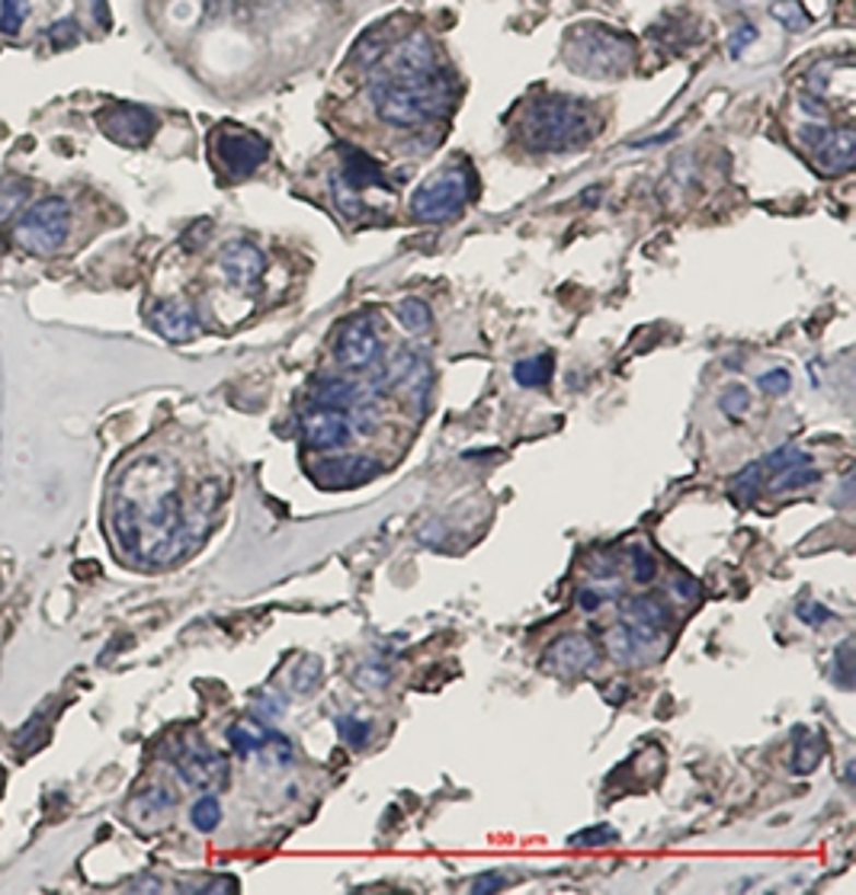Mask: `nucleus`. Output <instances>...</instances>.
<instances>
[{
  "label": "nucleus",
  "mask_w": 856,
  "mask_h": 895,
  "mask_svg": "<svg viewBox=\"0 0 856 895\" xmlns=\"http://www.w3.org/2000/svg\"><path fill=\"white\" fill-rule=\"evenodd\" d=\"M337 360L347 369H370L382 353L379 331L376 321L370 315H353L350 321H343L340 334H337Z\"/></svg>",
  "instance_id": "nucleus-11"
},
{
  "label": "nucleus",
  "mask_w": 856,
  "mask_h": 895,
  "mask_svg": "<svg viewBox=\"0 0 856 895\" xmlns=\"http://www.w3.org/2000/svg\"><path fill=\"white\" fill-rule=\"evenodd\" d=\"M192 825L199 828V832H212L219 822H222V805H219V799L215 796H202V799H196V805H192Z\"/></svg>",
  "instance_id": "nucleus-30"
},
{
  "label": "nucleus",
  "mask_w": 856,
  "mask_h": 895,
  "mask_svg": "<svg viewBox=\"0 0 856 895\" xmlns=\"http://www.w3.org/2000/svg\"><path fill=\"white\" fill-rule=\"evenodd\" d=\"M476 190V180L466 167H453V170H443L436 174L433 180H427L414 199H411V212L418 222H443V219H453L456 212H462V205L469 202Z\"/></svg>",
  "instance_id": "nucleus-6"
},
{
  "label": "nucleus",
  "mask_w": 856,
  "mask_h": 895,
  "mask_svg": "<svg viewBox=\"0 0 856 895\" xmlns=\"http://www.w3.org/2000/svg\"><path fill=\"white\" fill-rule=\"evenodd\" d=\"M754 39H758V30H754V26H738V30L731 33V39H728V55H731V58H738V55L748 49Z\"/></svg>",
  "instance_id": "nucleus-41"
},
{
  "label": "nucleus",
  "mask_w": 856,
  "mask_h": 895,
  "mask_svg": "<svg viewBox=\"0 0 856 895\" xmlns=\"http://www.w3.org/2000/svg\"><path fill=\"white\" fill-rule=\"evenodd\" d=\"M629 565H632V581H635V585H648V581H655V575H658V562H655L652 549L642 546V543H632V546H629Z\"/></svg>",
  "instance_id": "nucleus-26"
},
{
  "label": "nucleus",
  "mask_w": 856,
  "mask_h": 895,
  "mask_svg": "<svg viewBox=\"0 0 856 895\" xmlns=\"http://www.w3.org/2000/svg\"><path fill=\"white\" fill-rule=\"evenodd\" d=\"M298 431H302V440L312 449H337L350 440L347 414L337 411V408H325V404L308 408L298 417Z\"/></svg>",
  "instance_id": "nucleus-12"
},
{
  "label": "nucleus",
  "mask_w": 856,
  "mask_h": 895,
  "mask_svg": "<svg viewBox=\"0 0 856 895\" xmlns=\"http://www.w3.org/2000/svg\"><path fill=\"white\" fill-rule=\"evenodd\" d=\"M376 469L370 459H360V456H333L318 462V472H315V482H321L325 488H350V485H360L366 479H373Z\"/></svg>",
  "instance_id": "nucleus-20"
},
{
  "label": "nucleus",
  "mask_w": 856,
  "mask_h": 895,
  "mask_svg": "<svg viewBox=\"0 0 856 895\" xmlns=\"http://www.w3.org/2000/svg\"><path fill=\"white\" fill-rule=\"evenodd\" d=\"M356 681L363 684V687H385L388 681H391V671L385 668V664H363L360 671H356Z\"/></svg>",
  "instance_id": "nucleus-39"
},
{
  "label": "nucleus",
  "mask_w": 856,
  "mask_h": 895,
  "mask_svg": "<svg viewBox=\"0 0 856 895\" xmlns=\"http://www.w3.org/2000/svg\"><path fill=\"white\" fill-rule=\"evenodd\" d=\"M388 379L395 382V386H401L404 392L411 398H418V401H424L430 392V366L427 360H421L418 353H411V350H398L395 356H391V363H388Z\"/></svg>",
  "instance_id": "nucleus-19"
},
{
  "label": "nucleus",
  "mask_w": 856,
  "mask_h": 895,
  "mask_svg": "<svg viewBox=\"0 0 856 895\" xmlns=\"http://www.w3.org/2000/svg\"><path fill=\"white\" fill-rule=\"evenodd\" d=\"M635 46L607 26H581L568 36V64L594 78H619L629 71Z\"/></svg>",
  "instance_id": "nucleus-4"
},
{
  "label": "nucleus",
  "mask_w": 856,
  "mask_h": 895,
  "mask_svg": "<svg viewBox=\"0 0 856 895\" xmlns=\"http://www.w3.org/2000/svg\"><path fill=\"white\" fill-rule=\"evenodd\" d=\"M267 142L257 136V132H247V129H219L212 136V157L219 161V167L228 174V180H244L250 177L263 161H267Z\"/></svg>",
  "instance_id": "nucleus-7"
},
{
  "label": "nucleus",
  "mask_w": 856,
  "mask_h": 895,
  "mask_svg": "<svg viewBox=\"0 0 856 895\" xmlns=\"http://www.w3.org/2000/svg\"><path fill=\"white\" fill-rule=\"evenodd\" d=\"M590 109L581 99L549 94L536 99L524 116V142L532 151H568L584 145L594 132Z\"/></svg>",
  "instance_id": "nucleus-3"
},
{
  "label": "nucleus",
  "mask_w": 856,
  "mask_h": 895,
  "mask_svg": "<svg viewBox=\"0 0 856 895\" xmlns=\"http://www.w3.org/2000/svg\"><path fill=\"white\" fill-rule=\"evenodd\" d=\"M26 20V0H0V33H20Z\"/></svg>",
  "instance_id": "nucleus-33"
},
{
  "label": "nucleus",
  "mask_w": 856,
  "mask_h": 895,
  "mask_svg": "<svg viewBox=\"0 0 856 895\" xmlns=\"http://www.w3.org/2000/svg\"><path fill=\"white\" fill-rule=\"evenodd\" d=\"M802 145L814 154V164L821 174H844L856 161V132L851 126L844 129H821V126H806L802 129Z\"/></svg>",
  "instance_id": "nucleus-10"
},
{
  "label": "nucleus",
  "mask_w": 856,
  "mask_h": 895,
  "mask_svg": "<svg viewBox=\"0 0 856 895\" xmlns=\"http://www.w3.org/2000/svg\"><path fill=\"white\" fill-rule=\"evenodd\" d=\"M318 661L315 658H305L302 661V668H298V674H292V687L295 691H308L312 687V681H318Z\"/></svg>",
  "instance_id": "nucleus-42"
},
{
  "label": "nucleus",
  "mask_w": 856,
  "mask_h": 895,
  "mask_svg": "<svg viewBox=\"0 0 856 895\" xmlns=\"http://www.w3.org/2000/svg\"><path fill=\"white\" fill-rule=\"evenodd\" d=\"M770 13L793 33H802L809 26V13H806V7L799 0H776Z\"/></svg>",
  "instance_id": "nucleus-29"
},
{
  "label": "nucleus",
  "mask_w": 856,
  "mask_h": 895,
  "mask_svg": "<svg viewBox=\"0 0 856 895\" xmlns=\"http://www.w3.org/2000/svg\"><path fill=\"white\" fill-rule=\"evenodd\" d=\"M370 99L382 122L398 129H414L433 119H443L453 97H449V81L443 71H433V74L379 71L370 81Z\"/></svg>",
  "instance_id": "nucleus-2"
},
{
  "label": "nucleus",
  "mask_w": 856,
  "mask_h": 895,
  "mask_svg": "<svg viewBox=\"0 0 856 895\" xmlns=\"http://www.w3.org/2000/svg\"><path fill=\"white\" fill-rule=\"evenodd\" d=\"M761 482H763V466L761 462H751L748 469H741V472L731 479V488H735V495L748 497L761 488Z\"/></svg>",
  "instance_id": "nucleus-35"
},
{
  "label": "nucleus",
  "mask_w": 856,
  "mask_h": 895,
  "mask_svg": "<svg viewBox=\"0 0 856 895\" xmlns=\"http://www.w3.org/2000/svg\"><path fill=\"white\" fill-rule=\"evenodd\" d=\"M718 404H722V411H725L728 417H735V421H738V417H741V414L751 408V392H748V389H741V386H731V389L722 396Z\"/></svg>",
  "instance_id": "nucleus-36"
},
{
  "label": "nucleus",
  "mask_w": 856,
  "mask_h": 895,
  "mask_svg": "<svg viewBox=\"0 0 856 895\" xmlns=\"http://www.w3.org/2000/svg\"><path fill=\"white\" fill-rule=\"evenodd\" d=\"M219 267L228 276V283L254 286V283H260V276L267 270V257H263V250L254 248L250 242H232V245H225L222 254H219Z\"/></svg>",
  "instance_id": "nucleus-16"
},
{
  "label": "nucleus",
  "mask_w": 856,
  "mask_h": 895,
  "mask_svg": "<svg viewBox=\"0 0 856 895\" xmlns=\"http://www.w3.org/2000/svg\"><path fill=\"white\" fill-rule=\"evenodd\" d=\"M395 315H398V321H401L411 334H427L430 325H433V315H430L427 302H421V298H401V302L395 305Z\"/></svg>",
  "instance_id": "nucleus-24"
},
{
  "label": "nucleus",
  "mask_w": 856,
  "mask_h": 895,
  "mask_svg": "<svg viewBox=\"0 0 856 895\" xmlns=\"http://www.w3.org/2000/svg\"><path fill=\"white\" fill-rule=\"evenodd\" d=\"M109 523L116 543L129 555L148 565L174 562L190 540L174 469L161 462L132 466L113 492Z\"/></svg>",
  "instance_id": "nucleus-1"
},
{
  "label": "nucleus",
  "mask_w": 856,
  "mask_h": 895,
  "mask_svg": "<svg viewBox=\"0 0 856 895\" xmlns=\"http://www.w3.org/2000/svg\"><path fill=\"white\" fill-rule=\"evenodd\" d=\"M257 709H260V713L267 716V722H270L273 716H280V713H283V699H273V694H270L267 699H260V703H257Z\"/></svg>",
  "instance_id": "nucleus-46"
},
{
  "label": "nucleus",
  "mask_w": 856,
  "mask_h": 895,
  "mask_svg": "<svg viewBox=\"0 0 856 895\" xmlns=\"http://www.w3.org/2000/svg\"><path fill=\"white\" fill-rule=\"evenodd\" d=\"M622 616H625V626L635 633L638 643H648L655 639L667 623H670V607H667L661 597L655 594H638L629 597L622 603Z\"/></svg>",
  "instance_id": "nucleus-14"
},
{
  "label": "nucleus",
  "mask_w": 856,
  "mask_h": 895,
  "mask_svg": "<svg viewBox=\"0 0 856 895\" xmlns=\"http://www.w3.org/2000/svg\"><path fill=\"white\" fill-rule=\"evenodd\" d=\"M337 732L350 747H363L370 742V722L356 719V716H340L337 719Z\"/></svg>",
  "instance_id": "nucleus-31"
},
{
  "label": "nucleus",
  "mask_w": 856,
  "mask_h": 895,
  "mask_svg": "<svg viewBox=\"0 0 856 895\" xmlns=\"http://www.w3.org/2000/svg\"><path fill=\"white\" fill-rule=\"evenodd\" d=\"M607 646H610V651L617 655L619 661H625V658H632V655H635L638 639H635V633H632L625 623H619V626H613V629L607 633Z\"/></svg>",
  "instance_id": "nucleus-32"
},
{
  "label": "nucleus",
  "mask_w": 856,
  "mask_h": 895,
  "mask_svg": "<svg viewBox=\"0 0 856 895\" xmlns=\"http://www.w3.org/2000/svg\"><path fill=\"white\" fill-rule=\"evenodd\" d=\"M68 232H71V205L61 197H46L23 212L13 238L33 257H51L68 242Z\"/></svg>",
  "instance_id": "nucleus-5"
},
{
  "label": "nucleus",
  "mask_w": 856,
  "mask_h": 895,
  "mask_svg": "<svg viewBox=\"0 0 856 895\" xmlns=\"http://www.w3.org/2000/svg\"><path fill=\"white\" fill-rule=\"evenodd\" d=\"M167 809H174V793L167 787H151L148 793L136 799V815L139 819H157Z\"/></svg>",
  "instance_id": "nucleus-27"
},
{
  "label": "nucleus",
  "mask_w": 856,
  "mask_h": 895,
  "mask_svg": "<svg viewBox=\"0 0 856 895\" xmlns=\"http://www.w3.org/2000/svg\"><path fill=\"white\" fill-rule=\"evenodd\" d=\"M497 890H504V880L497 876V873H484V876H478L476 883H472V893H497Z\"/></svg>",
  "instance_id": "nucleus-45"
},
{
  "label": "nucleus",
  "mask_w": 856,
  "mask_h": 895,
  "mask_svg": "<svg viewBox=\"0 0 856 895\" xmlns=\"http://www.w3.org/2000/svg\"><path fill=\"white\" fill-rule=\"evenodd\" d=\"M796 613H799V620L809 623V626H824L828 620H834V613H831L824 603H818V600H802V603L796 607Z\"/></svg>",
  "instance_id": "nucleus-38"
},
{
  "label": "nucleus",
  "mask_w": 856,
  "mask_h": 895,
  "mask_svg": "<svg viewBox=\"0 0 856 895\" xmlns=\"http://www.w3.org/2000/svg\"><path fill=\"white\" fill-rule=\"evenodd\" d=\"M814 482H818V469L811 466V459H802V462H796V466L776 472L773 488H776V492H789V488H806V485H814Z\"/></svg>",
  "instance_id": "nucleus-25"
},
{
  "label": "nucleus",
  "mask_w": 856,
  "mask_h": 895,
  "mask_svg": "<svg viewBox=\"0 0 856 895\" xmlns=\"http://www.w3.org/2000/svg\"><path fill=\"white\" fill-rule=\"evenodd\" d=\"M597 655H600V648L594 646L587 636L571 633V636H562V639L552 643V648H549L546 658H542V668H546L549 674L568 678V674H581V671L594 668Z\"/></svg>",
  "instance_id": "nucleus-13"
},
{
  "label": "nucleus",
  "mask_w": 856,
  "mask_h": 895,
  "mask_svg": "<svg viewBox=\"0 0 856 895\" xmlns=\"http://www.w3.org/2000/svg\"><path fill=\"white\" fill-rule=\"evenodd\" d=\"M514 379L517 386L524 389H539L552 379V356L549 353H539V356H529V360H520L514 366Z\"/></svg>",
  "instance_id": "nucleus-22"
},
{
  "label": "nucleus",
  "mask_w": 856,
  "mask_h": 895,
  "mask_svg": "<svg viewBox=\"0 0 856 895\" xmlns=\"http://www.w3.org/2000/svg\"><path fill=\"white\" fill-rule=\"evenodd\" d=\"M174 764L180 770V777L196 787V790H212V787H222L225 784V774H228V761L222 751L209 747L199 739H184L180 745L174 747Z\"/></svg>",
  "instance_id": "nucleus-9"
},
{
  "label": "nucleus",
  "mask_w": 856,
  "mask_h": 895,
  "mask_svg": "<svg viewBox=\"0 0 856 895\" xmlns=\"http://www.w3.org/2000/svg\"><path fill=\"white\" fill-rule=\"evenodd\" d=\"M267 735H270V732L260 729V726H254V722H238V726L228 729V742H232L238 757H254L257 751H263Z\"/></svg>",
  "instance_id": "nucleus-23"
},
{
  "label": "nucleus",
  "mask_w": 856,
  "mask_h": 895,
  "mask_svg": "<svg viewBox=\"0 0 856 895\" xmlns=\"http://www.w3.org/2000/svg\"><path fill=\"white\" fill-rule=\"evenodd\" d=\"M340 184H347L350 190L356 193H366V190H388L385 184V170L376 157H370L366 151L347 149L340 151V174H337Z\"/></svg>",
  "instance_id": "nucleus-17"
},
{
  "label": "nucleus",
  "mask_w": 856,
  "mask_h": 895,
  "mask_svg": "<svg viewBox=\"0 0 856 895\" xmlns=\"http://www.w3.org/2000/svg\"><path fill=\"white\" fill-rule=\"evenodd\" d=\"M96 126L116 145L142 149V145H148V139L154 136V129H157V116L148 106H139V103H109L106 109L96 113Z\"/></svg>",
  "instance_id": "nucleus-8"
},
{
  "label": "nucleus",
  "mask_w": 856,
  "mask_h": 895,
  "mask_svg": "<svg viewBox=\"0 0 856 895\" xmlns=\"http://www.w3.org/2000/svg\"><path fill=\"white\" fill-rule=\"evenodd\" d=\"M151 328H154L161 338L180 344V341H192V338L199 334V315H196V308H192L190 302H184V298H167V302H157V305H154V311H151Z\"/></svg>",
  "instance_id": "nucleus-15"
},
{
  "label": "nucleus",
  "mask_w": 856,
  "mask_h": 895,
  "mask_svg": "<svg viewBox=\"0 0 856 895\" xmlns=\"http://www.w3.org/2000/svg\"><path fill=\"white\" fill-rule=\"evenodd\" d=\"M26 193H30L26 187H10V197H3V190H0V222H3V219H7V215H10V212L20 205V202H23V199H26Z\"/></svg>",
  "instance_id": "nucleus-44"
},
{
  "label": "nucleus",
  "mask_w": 856,
  "mask_h": 895,
  "mask_svg": "<svg viewBox=\"0 0 856 895\" xmlns=\"http://www.w3.org/2000/svg\"><path fill=\"white\" fill-rule=\"evenodd\" d=\"M802 459H809V456H806V452H802L799 447H793V444H789V447L770 452L761 466H763V472H773V475H776V472H783V469H789V466H796V462H802Z\"/></svg>",
  "instance_id": "nucleus-34"
},
{
  "label": "nucleus",
  "mask_w": 856,
  "mask_h": 895,
  "mask_svg": "<svg viewBox=\"0 0 856 895\" xmlns=\"http://www.w3.org/2000/svg\"><path fill=\"white\" fill-rule=\"evenodd\" d=\"M758 386H761L766 396H783V392L793 389V376L786 369H770V373H763L761 379H758Z\"/></svg>",
  "instance_id": "nucleus-37"
},
{
  "label": "nucleus",
  "mask_w": 856,
  "mask_h": 895,
  "mask_svg": "<svg viewBox=\"0 0 856 895\" xmlns=\"http://www.w3.org/2000/svg\"><path fill=\"white\" fill-rule=\"evenodd\" d=\"M385 71H398V74H433V71H439L433 43L424 33H411L408 39H401L391 49V61L385 64Z\"/></svg>",
  "instance_id": "nucleus-18"
},
{
  "label": "nucleus",
  "mask_w": 856,
  "mask_h": 895,
  "mask_svg": "<svg viewBox=\"0 0 856 895\" xmlns=\"http://www.w3.org/2000/svg\"><path fill=\"white\" fill-rule=\"evenodd\" d=\"M851 651H854V646L851 643H844V646L837 648V658H834V674H837V681L844 684V687H851V671H854V661H851Z\"/></svg>",
  "instance_id": "nucleus-43"
},
{
  "label": "nucleus",
  "mask_w": 856,
  "mask_h": 895,
  "mask_svg": "<svg viewBox=\"0 0 856 895\" xmlns=\"http://www.w3.org/2000/svg\"><path fill=\"white\" fill-rule=\"evenodd\" d=\"M796 754H793V770L796 774H809L814 770V764L821 761V739H814L809 732H799L796 735Z\"/></svg>",
  "instance_id": "nucleus-28"
},
{
  "label": "nucleus",
  "mask_w": 856,
  "mask_h": 895,
  "mask_svg": "<svg viewBox=\"0 0 856 895\" xmlns=\"http://www.w3.org/2000/svg\"><path fill=\"white\" fill-rule=\"evenodd\" d=\"M312 398L315 404H325V408H337V411H347L360 401V389L347 379H337V376H328V379H318L315 389H312Z\"/></svg>",
  "instance_id": "nucleus-21"
},
{
  "label": "nucleus",
  "mask_w": 856,
  "mask_h": 895,
  "mask_svg": "<svg viewBox=\"0 0 856 895\" xmlns=\"http://www.w3.org/2000/svg\"><path fill=\"white\" fill-rule=\"evenodd\" d=\"M617 838L619 835L613 832V828L600 825V828H590V832L574 835V838H571V845H607V841H617Z\"/></svg>",
  "instance_id": "nucleus-40"
}]
</instances>
